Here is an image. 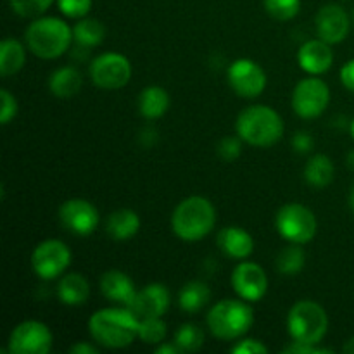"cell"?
I'll return each instance as SVG.
<instances>
[{"label":"cell","instance_id":"obj_1","mask_svg":"<svg viewBox=\"0 0 354 354\" xmlns=\"http://www.w3.org/2000/svg\"><path fill=\"white\" fill-rule=\"evenodd\" d=\"M140 320L124 308H104L95 311L88 320V330L93 341L102 348L123 349L138 337Z\"/></svg>","mask_w":354,"mask_h":354},{"label":"cell","instance_id":"obj_2","mask_svg":"<svg viewBox=\"0 0 354 354\" xmlns=\"http://www.w3.org/2000/svg\"><path fill=\"white\" fill-rule=\"evenodd\" d=\"M235 131L252 147H272L283 137V120L268 106H249L235 120Z\"/></svg>","mask_w":354,"mask_h":354},{"label":"cell","instance_id":"obj_3","mask_svg":"<svg viewBox=\"0 0 354 354\" xmlns=\"http://www.w3.org/2000/svg\"><path fill=\"white\" fill-rule=\"evenodd\" d=\"M216 223L213 203L203 196H190L175 207L171 214L173 234L185 242H196L206 237Z\"/></svg>","mask_w":354,"mask_h":354},{"label":"cell","instance_id":"obj_4","mask_svg":"<svg viewBox=\"0 0 354 354\" xmlns=\"http://www.w3.org/2000/svg\"><path fill=\"white\" fill-rule=\"evenodd\" d=\"M28 48L40 59H57L69 48L73 28L59 17H37L24 31Z\"/></svg>","mask_w":354,"mask_h":354},{"label":"cell","instance_id":"obj_5","mask_svg":"<svg viewBox=\"0 0 354 354\" xmlns=\"http://www.w3.org/2000/svg\"><path fill=\"white\" fill-rule=\"evenodd\" d=\"M206 324L209 332L221 341H235L251 330L254 313L244 299H225L207 311Z\"/></svg>","mask_w":354,"mask_h":354},{"label":"cell","instance_id":"obj_6","mask_svg":"<svg viewBox=\"0 0 354 354\" xmlns=\"http://www.w3.org/2000/svg\"><path fill=\"white\" fill-rule=\"evenodd\" d=\"M287 330L292 341L320 344L328 332L327 311L315 301H299L287 315Z\"/></svg>","mask_w":354,"mask_h":354},{"label":"cell","instance_id":"obj_7","mask_svg":"<svg viewBox=\"0 0 354 354\" xmlns=\"http://www.w3.org/2000/svg\"><path fill=\"white\" fill-rule=\"evenodd\" d=\"M275 227L287 242L306 244L317 235L318 221L310 207L299 203H289L280 207L277 213Z\"/></svg>","mask_w":354,"mask_h":354},{"label":"cell","instance_id":"obj_8","mask_svg":"<svg viewBox=\"0 0 354 354\" xmlns=\"http://www.w3.org/2000/svg\"><path fill=\"white\" fill-rule=\"evenodd\" d=\"M90 78L92 83L104 90H118L128 85L131 78V64L128 57L118 52L100 54L90 62Z\"/></svg>","mask_w":354,"mask_h":354},{"label":"cell","instance_id":"obj_9","mask_svg":"<svg viewBox=\"0 0 354 354\" xmlns=\"http://www.w3.org/2000/svg\"><path fill=\"white\" fill-rule=\"evenodd\" d=\"M330 102V90L324 80L311 75L301 80L292 92V109L303 120L322 116Z\"/></svg>","mask_w":354,"mask_h":354},{"label":"cell","instance_id":"obj_10","mask_svg":"<svg viewBox=\"0 0 354 354\" xmlns=\"http://www.w3.org/2000/svg\"><path fill=\"white\" fill-rule=\"evenodd\" d=\"M71 265V249L59 239H47L35 248L31 266L41 280H54L61 277Z\"/></svg>","mask_w":354,"mask_h":354},{"label":"cell","instance_id":"obj_11","mask_svg":"<svg viewBox=\"0 0 354 354\" xmlns=\"http://www.w3.org/2000/svg\"><path fill=\"white\" fill-rule=\"evenodd\" d=\"M10 354H47L52 349V332L44 322L24 320L12 328L7 341Z\"/></svg>","mask_w":354,"mask_h":354},{"label":"cell","instance_id":"obj_12","mask_svg":"<svg viewBox=\"0 0 354 354\" xmlns=\"http://www.w3.org/2000/svg\"><path fill=\"white\" fill-rule=\"evenodd\" d=\"M228 83L237 95L244 99L259 97L266 88V73L251 59H237L228 66Z\"/></svg>","mask_w":354,"mask_h":354},{"label":"cell","instance_id":"obj_13","mask_svg":"<svg viewBox=\"0 0 354 354\" xmlns=\"http://www.w3.org/2000/svg\"><path fill=\"white\" fill-rule=\"evenodd\" d=\"M59 221L66 230L78 237H86L95 232L99 225V211L86 199H69L59 207Z\"/></svg>","mask_w":354,"mask_h":354},{"label":"cell","instance_id":"obj_14","mask_svg":"<svg viewBox=\"0 0 354 354\" xmlns=\"http://www.w3.org/2000/svg\"><path fill=\"white\" fill-rule=\"evenodd\" d=\"M232 287L241 299L256 303L263 299L268 290V277L258 263L244 259L232 272Z\"/></svg>","mask_w":354,"mask_h":354},{"label":"cell","instance_id":"obj_15","mask_svg":"<svg viewBox=\"0 0 354 354\" xmlns=\"http://www.w3.org/2000/svg\"><path fill=\"white\" fill-rule=\"evenodd\" d=\"M169 304H171V294H169V290L162 283L154 282L145 286L144 289L137 290L133 301L128 304V310L138 320H145V318L165 317Z\"/></svg>","mask_w":354,"mask_h":354},{"label":"cell","instance_id":"obj_16","mask_svg":"<svg viewBox=\"0 0 354 354\" xmlns=\"http://www.w3.org/2000/svg\"><path fill=\"white\" fill-rule=\"evenodd\" d=\"M315 26H317L318 38L325 40L327 44H341L349 33V16L341 6L327 3L318 10L315 17Z\"/></svg>","mask_w":354,"mask_h":354},{"label":"cell","instance_id":"obj_17","mask_svg":"<svg viewBox=\"0 0 354 354\" xmlns=\"http://www.w3.org/2000/svg\"><path fill=\"white\" fill-rule=\"evenodd\" d=\"M297 62L308 75H324L334 64V52H332L330 44L322 38L308 40L306 44L301 45L299 52H297Z\"/></svg>","mask_w":354,"mask_h":354},{"label":"cell","instance_id":"obj_18","mask_svg":"<svg viewBox=\"0 0 354 354\" xmlns=\"http://www.w3.org/2000/svg\"><path fill=\"white\" fill-rule=\"evenodd\" d=\"M100 292L111 303H116L120 306H127L133 301L137 289L130 277L121 270H107L100 277Z\"/></svg>","mask_w":354,"mask_h":354},{"label":"cell","instance_id":"obj_19","mask_svg":"<svg viewBox=\"0 0 354 354\" xmlns=\"http://www.w3.org/2000/svg\"><path fill=\"white\" fill-rule=\"evenodd\" d=\"M218 248L232 259L244 261L254 251V239L241 227H225L218 234Z\"/></svg>","mask_w":354,"mask_h":354},{"label":"cell","instance_id":"obj_20","mask_svg":"<svg viewBox=\"0 0 354 354\" xmlns=\"http://www.w3.org/2000/svg\"><path fill=\"white\" fill-rule=\"evenodd\" d=\"M83 76L75 66H62L57 68L48 78V90L52 95L61 97V99H69L75 97L82 90Z\"/></svg>","mask_w":354,"mask_h":354},{"label":"cell","instance_id":"obj_21","mask_svg":"<svg viewBox=\"0 0 354 354\" xmlns=\"http://www.w3.org/2000/svg\"><path fill=\"white\" fill-rule=\"evenodd\" d=\"M140 230V216L133 209H118L109 214L106 221V232L114 241H128Z\"/></svg>","mask_w":354,"mask_h":354},{"label":"cell","instance_id":"obj_22","mask_svg":"<svg viewBox=\"0 0 354 354\" xmlns=\"http://www.w3.org/2000/svg\"><path fill=\"white\" fill-rule=\"evenodd\" d=\"M90 296V283L80 273H66L57 283V297L66 306H80Z\"/></svg>","mask_w":354,"mask_h":354},{"label":"cell","instance_id":"obj_23","mask_svg":"<svg viewBox=\"0 0 354 354\" xmlns=\"http://www.w3.org/2000/svg\"><path fill=\"white\" fill-rule=\"evenodd\" d=\"M169 109V93L159 85H149L138 95V111L145 120H159Z\"/></svg>","mask_w":354,"mask_h":354},{"label":"cell","instance_id":"obj_24","mask_svg":"<svg viewBox=\"0 0 354 354\" xmlns=\"http://www.w3.org/2000/svg\"><path fill=\"white\" fill-rule=\"evenodd\" d=\"M24 61H26V50L23 44L12 37L3 38L0 45V75L3 78L16 75L23 69Z\"/></svg>","mask_w":354,"mask_h":354},{"label":"cell","instance_id":"obj_25","mask_svg":"<svg viewBox=\"0 0 354 354\" xmlns=\"http://www.w3.org/2000/svg\"><path fill=\"white\" fill-rule=\"evenodd\" d=\"M209 301V287L204 282H199V280H190V282H187L178 292V306L189 315H194L197 313V311L204 310Z\"/></svg>","mask_w":354,"mask_h":354},{"label":"cell","instance_id":"obj_26","mask_svg":"<svg viewBox=\"0 0 354 354\" xmlns=\"http://www.w3.org/2000/svg\"><path fill=\"white\" fill-rule=\"evenodd\" d=\"M334 173V162L325 154H315L304 166V180L315 189H325L330 185Z\"/></svg>","mask_w":354,"mask_h":354},{"label":"cell","instance_id":"obj_27","mask_svg":"<svg viewBox=\"0 0 354 354\" xmlns=\"http://www.w3.org/2000/svg\"><path fill=\"white\" fill-rule=\"evenodd\" d=\"M104 37H106V28H104V24L97 19L82 17V19L75 24V28H73V38H75L78 47H97V45L102 44Z\"/></svg>","mask_w":354,"mask_h":354},{"label":"cell","instance_id":"obj_28","mask_svg":"<svg viewBox=\"0 0 354 354\" xmlns=\"http://www.w3.org/2000/svg\"><path fill=\"white\" fill-rule=\"evenodd\" d=\"M304 263H306V256H304V251L301 249V244H292L287 245L286 249H282L277 258V268L282 275L294 277L303 270Z\"/></svg>","mask_w":354,"mask_h":354},{"label":"cell","instance_id":"obj_29","mask_svg":"<svg viewBox=\"0 0 354 354\" xmlns=\"http://www.w3.org/2000/svg\"><path fill=\"white\" fill-rule=\"evenodd\" d=\"M175 344L182 353H196L204 346L203 328L194 324H183L175 332Z\"/></svg>","mask_w":354,"mask_h":354},{"label":"cell","instance_id":"obj_30","mask_svg":"<svg viewBox=\"0 0 354 354\" xmlns=\"http://www.w3.org/2000/svg\"><path fill=\"white\" fill-rule=\"evenodd\" d=\"M166 334H168V325L162 320V317L140 320L138 339L145 344H161V342H165Z\"/></svg>","mask_w":354,"mask_h":354},{"label":"cell","instance_id":"obj_31","mask_svg":"<svg viewBox=\"0 0 354 354\" xmlns=\"http://www.w3.org/2000/svg\"><path fill=\"white\" fill-rule=\"evenodd\" d=\"M265 9L273 19L290 21L299 14L301 0H265Z\"/></svg>","mask_w":354,"mask_h":354},{"label":"cell","instance_id":"obj_32","mask_svg":"<svg viewBox=\"0 0 354 354\" xmlns=\"http://www.w3.org/2000/svg\"><path fill=\"white\" fill-rule=\"evenodd\" d=\"M55 0H9L10 9L21 17H38L54 3Z\"/></svg>","mask_w":354,"mask_h":354},{"label":"cell","instance_id":"obj_33","mask_svg":"<svg viewBox=\"0 0 354 354\" xmlns=\"http://www.w3.org/2000/svg\"><path fill=\"white\" fill-rule=\"evenodd\" d=\"M57 7L64 16L82 19L92 9V0H57Z\"/></svg>","mask_w":354,"mask_h":354},{"label":"cell","instance_id":"obj_34","mask_svg":"<svg viewBox=\"0 0 354 354\" xmlns=\"http://www.w3.org/2000/svg\"><path fill=\"white\" fill-rule=\"evenodd\" d=\"M242 138L239 137H225L223 140L218 144V156L225 161H235L242 152Z\"/></svg>","mask_w":354,"mask_h":354},{"label":"cell","instance_id":"obj_35","mask_svg":"<svg viewBox=\"0 0 354 354\" xmlns=\"http://www.w3.org/2000/svg\"><path fill=\"white\" fill-rule=\"evenodd\" d=\"M0 99H2V113H0V123L6 127L16 118L17 114V100L7 88L0 90Z\"/></svg>","mask_w":354,"mask_h":354},{"label":"cell","instance_id":"obj_36","mask_svg":"<svg viewBox=\"0 0 354 354\" xmlns=\"http://www.w3.org/2000/svg\"><path fill=\"white\" fill-rule=\"evenodd\" d=\"M270 349L258 339H242L239 344L232 348L234 354H266Z\"/></svg>","mask_w":354,"mask_h":354},{"label":"cell","instance_id":"obj_37","mask_svg":"<svg viewBox=\"0 0 354 354\" xmlns=\"http://www.w3.org/2000/svg\"><path fill=\"white\" fill-rule=\"evenodd\" d=\"M283 353H290V354H328V353H334V351H332V349L318 348L317 344H304V342L292 341V344H289L287 348H283Z\"/></svg>","mask_w":354,"mask_h":354},{"label":"cell","instance_id":"obj_38","mask_svg":"<svg viewBox=\"0 0 354 354\" xmlns=\"http://www.w3.org/2000/svg\"><path fill=\"white\" fill-rule=\"evenodd\" d=\"M292 145H294V151L299 152V154H308V152L313 149L315 140L308 131H297V133L292 137Z\"/></svg>","mask_w":354,"mask_h":354},{"label":"cell","instance_id":"obj_39","mask_svg":"<svg viewBox=\"0 0 354 354\" xmlns=\"http://www.w3.org/2000/svg\"><path fill=\"white\" fill-rule=\"evenodd\" d=\"M341 82L346 88L354 92V59L346 62L341 68Z\"/></svg>","mask_w":354,"mask_h":354},{"label":"cell","instance_id":"obj_40","mask_svg":"<svg viewBox=\"0 0 354 354\" xmlns=\"http://www.w3.org/2000/svg\"><path fill=\"white\" fill-rule=\"evenodd\" d=\"M71 354H99V348L97 346L88 344V342H76L75 346L69 348Z\"/></svg>","mask_w":354,"mask_h":354},{"label":"cell","instance_id":"obj_41","mask_svg":"<svg viewBox=\"0 0 354 354\" xmlns=\"http://www.w3.org/2000/svg\"><path fill=\"white\" fill-rule=\"evenodd\" d=\"M156 353L158 354H178L182 351H180V348L175 344V341H173L171 344H162L161 342V346H159V348H156Z\"/></svg>","mask_w":354,"mask_h":354},{"label":"cell","instance_id":"obj_42","mask_svg":"<svg viewBox=\"0 0 354 354\" xmlns=\"http://www.w3.org/2000/svg\"><path fill=\"white\" fill-rule=\"evenodd\" d=\"M342 351L348 353V354H354V337H351L348 342H346L344 348H342Z\"/></svg>","mask_w":354,"mask_h":354},{"label":"cell","instance_id":"obj_43","mask_svg":"<svg viewBox=\"0 0 354 354\" xmlns=\"http://www.w3.org/2000/svg\"><path fill=\"white\" fill-rule=\"evenodd\" d=\"M349 207H351V211L354 213V182L351 185V190H349Z\"/></svg>","mask_w":354,"mask_h":354},{"label":"cell","instance_id":"obj_44","mask_svg":"<svg viewBox=\"0 0 354 354\" xmlns=\"http://www.w3.org/2000/svg\"><path fill=\"white\" fill-rule=\"evenodd\" d=\"M348 166H349V168H351V169H354V151H351V152H349V154H348Z\"/></svg>","mask_w":354,"mask_h":354},{"label":"cell","instance_id":"obj_45","mask_svg":"<svg viewBox=\"0 0 354 354\" xmlns=\"http://www.w3.org/2000/svg\"><path fill=\"white\" fill-rule=\"evenodd\" d=\"M349 130H351V137L354 138V118H353V121H351V127H349Z\"/></svg>","mask_w":354,"mask_h":354}]
</instances>
